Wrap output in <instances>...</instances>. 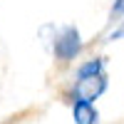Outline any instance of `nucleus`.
Listing matches in <instances>:
<instances>
[{"label":"nucleus","instance_id":"obj_1","mask_svg":"<svg viewBox=\"0 0 124 124\" xmlns=\"http://www.w3.org/2000/svg\"><path fill=\"white\" fill-rule=\"evenodd\" d=\"M107 89V77L99 75V77H87V79H77L75 87H72V99L75 102H94L97 97L104 94Z\"/></svg>","mask_w":124,"mask_h":124},{"label":"nucleus","instance_id":"obj_2","mask_svg":"<svg viewBox=\"0 0 124 124\" xmlns=\"http://www.w3.org/2000/svg\"><path fill=\"white\" fill-rule=\"evenodd\" d=\"M79 50H82V40H79V32H77V27H65L62 32L55 37V55L60 60H75L79 55Z\"/></svg>","mask_w":124,"mask_h":124},{"label":"nucleus","instance_id":"obj_3","mask_svg":"<svg viewBox=\"0 0 124 124\" xmlns=\"http://www.w3.org/2000/svg\"><path fill=\"white\" fill-rule=\"evenodd\" d=\"M72 114L77 124H94L97 122V109L89 102H75L72 104Z\"/></svg>","mask_w":124,"mask_h":124},{"label":"nucleus","instance_id":"obj_4","mask_svg":"<svg viewBox=\"0 0 124 124\" xmlns=\"http://www.w3.org/2000/svg\"><path fill=\"white\" fill-rule=\"evenodd\" d=\"M104 75V60L97 57V60H89L85 62L79 70H77V79H87V77H99Z\"/></svg>","mask_w":124,"mask_h":124},{"label":"nucleus","instance_id":"obj_5","mask_svg":"<svg viewBox=\"0 0 124 124\" xmlns=\"http://www.w3.org/2000/svg\"><path fill=\"white\" fill-rule=\"evenodd\" d=\"M119 15H124V0H114V5H112V13H109L112 20L119 17Z\"/></svg>","mask_w":124,"mask_h":124},{"label":"nucleus","instance_id":"obj_6","mask_svg":"<svg viewBox=\"0 0 124 124\" xmlns=\"http://www.w3.org/2000/svg\"><path fill=\"white\" fill-rule=\"evenodd\" d=\"M119 37H124V23H122V25H119V27L114 30V32L109 35V40H119Z\"/></svg>","mask_w":124,"mask_h":124}]
</instances>
